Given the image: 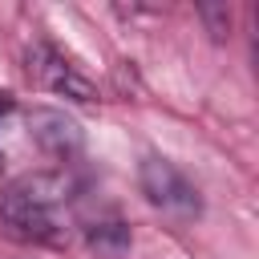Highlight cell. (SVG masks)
I'll list each match as a JSON object with an SVG mask.
<instances>
[{
    "label": "cell",
    "instance_id": "1",
    "mask_svg": "<svg viewBox=\"0 0 259 259\" xmlns=\"http://www.w3.org/2000/svg\"><path fill=\"white\" fill-rule=\"evenodd\" d=\"M138 182H142V194L162 210V214H174V219H194L202 210V198H198V186L166 158H146L138 166Z\"/></svg>",
    "mask_w": 259,
    "mask_h": 259
},
{
    "label": "cell",
    "instance_id": "2",
    "mask_svg": "<svg viewBox=\"0 0 259 259\" xmlns=\"http://www.w3.org/2000/svg\"><path fill=\"white\" fill-rule=\"evenodd\" d=\"M28 73H36V81L61 97H73V101H97V89L89 77H81L61 53H53L49 45H36L32 57H28Z\"/></svg>",
    "mask_w": 259,
    "mask_h": 259
},
{
    "label": "cell",
    "instance_id": "3",
    "mask_svg": "<svg viewBox=\"0 0 259 259\" xmlns=\"http://www.w3.org/2000/svg\"><path fill=\"white\" fill-rule=\"evenodd\" d=\"M28 134H32V142H36L45 154H53V158H73V154H81V142H85L81 125H77L69 113L49 109V105H40V109L28 113Z\"/></svg>",
    "mask_w": 259,
    "mask_h": 259
},
{
    "label": "cell",
    "instance_id": "4",
    "mask_svg": "<svg viewBox=\"0 0 259 259\" xmlns=\"http://www.w3.org/2000/svg\"><path fill=\"white\" fill-rule=\"evenodd\" d=\"M85 243L97 259H121L130 251V231L121 223H93L85 231Z\"/></svg>",
    "mask_w": 259,
    "mask_h": 259
},
{
    "label": "cell",
    "instance_id": "5",
    "mask_svg": "<svg viewBox=\"0 0 259 259\" xmlns=\"http://www.w3.org/2000/svg\"><path fill=\"white\" fill-rule=\"evenodd\" d=\"M202 20H206V28H210L214 40H223V36L231 32V12H227L223 4H206V8H202Z\"/></svg>",
    "mask_w": 259,
    "mask_h": 259
}]
</instances>
